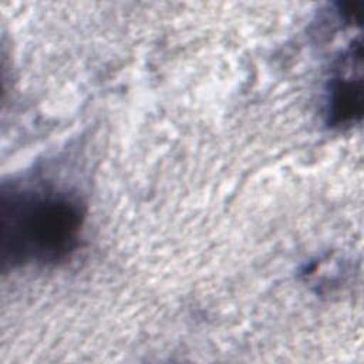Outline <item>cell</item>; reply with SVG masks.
Masks as SVG:
<instances>
[{
  "mask_svg": "<svg viewBox=\"0 0 364 364\" xmlns=\"http://www.w3.org/2000/svg\"><path fill=\"white\" fill-rule=\"evenodd\" d=\"M85 210L65 191L40 188L3 189L0 203V253L3 266L55 264L80 245Z\"/></svg>",
  "mask_w": 364,
  "mask_h": 364,
  "instance_id": "cell-1",
  "label": "cell"
},
{
  "mask_svg": "<svg viewBox=\"0 0 364 364\" xmlns=\"http://www.w3.org/2000/svg\"><path fill=\"white\" fill-rule=\"evenodd\" d=\"M361 44H351L337 60L328 84L327 117L331 127L351 125L363 112Z\"/></svg>",
  "mask_w": 364,
  "mask_h": 364,
  "instance_id": "cell-2",
  "label": "cell"
}]
</instances>
